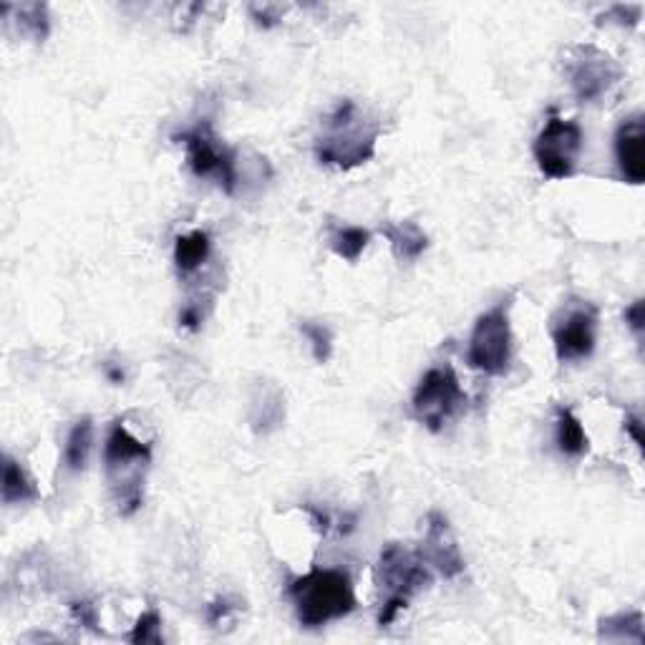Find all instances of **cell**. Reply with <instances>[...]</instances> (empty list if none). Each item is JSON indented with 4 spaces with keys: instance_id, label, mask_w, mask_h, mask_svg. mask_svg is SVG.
<instances>
[{
    "instance_id": "24",
    "label": "cell",
    "mask_w": 645,
    "mask_h": 645,
    "mask_svg": "<svg viewBox=\"0 0 645 645\" xmlns=\"http://www.w3.org/2000/svg\"><path fill=\"white\" fill-rule=\"evenodd\" d=\"M640 13H643V8H640V6H613L608 13H605L603 18H608V21H610V18H618L615 23L633 28V26H638Z\"/></svg>"
},
{
    "instance_id": "18",
    "label": "cell",
    "mask_w": 645,
    "mask_h": 645,
    "mask_svg": "<svg viewBox=\"0 0 645 645\" xmlns=\"http://www.w3.org/2000/svg\"><path fill=\"white\" fill-rule=\"evenodd\" d=\"M368 242H371V232L356 225H338L328 232V245L346 263H358V257L363 255Z\"/></svg>"
},
{
    "instance_id": "25",
    "label": "cell",
    "mask_w": 645,
    "mask_h": 645,
    "mask_svg": "<svg viewBox=\"0 0 645 645\" xmlns=\"http://www.w3.org/2000/svg\"><path fill=\"white\" fill-rule=\"evenodd\" d=\"M625 323H628L630 331L635 333V336H643V328H645V305L643 300H635V303H630L628 308H625Z\"/></svg>"
},
{
    "instance_id": "3",
    "label": "cell",
    "mask_w": 645,
    "mask_h": 645,
    "mask_svg": "<svg viewBox=\"0 0 645 645\" xmlns=\"http://www.w3.org/2000/svg\"><path fill=\"white\" fill-rule=\"evenodd\" d=\"M152 464V446L139 441L124 421H116L106 436L104 472L111 497L124 517L137 512L144 502V477Z\"/></svg>"
},
{
    "instance_id": "20",
    "label": "cell",
    "mask_w": 645,
    "mask_h": 645,
    "mask_svg": "<svg viewBox=\"0 0 645 645\" xmlns=\"http://www.w3.org/2000/svg\"><path fill=\"white\" fill-rule=\"evenodd\" d=\"M300 331L310 341V348H313V356L318 363H326L331 358L333 351V336L323 323H313V320H303L300 323Z\"/></svg>"
},
{
    "instance_id": "13",
    "label": "cell",
    "mask_w": 645,
    "mask_h": 645,
    "mask_svg": "<svg viewBox=\"0 0 645 645\" xmlns=\"http://www.w3.org/2000/svg\"><path fill=\"white\" fill-rule=\"evenodd\" d=\"M381 235L391 242V250H394L396 260L401 263H414L424 255V250L429 247V237L421 230L416 222H386L381 227Z\"/></svg>"
},
{
    "instance_id": "5",
    "label": "cell",
    "mask_w": 645,
    "mask_h": 645,
    "mask_svg": "<svg viewBox=\"0 0 645 645\" xmlns=\"http://www.w3.org/2000/svg\"><path fill=\"white\" fill-rule=\"evenodd\" d=\"M509 308H512V295L507 300H499L492 310L479 315L477 323H474L467 351V361L474 371H482L487 376H502V373H507L509 361H512Z\"/></svg>"
},
{
    "instance_id": "8",
    "label": "cell",
    "mask_w": 645,
    "mask_h": 645,
    "mask_svg": "<svg viewBox=\"0 0 645 645\" xmlns=\"http://www.w3.org/2000/svg\"><path fill=\"white\" fill-rule=\"evenodd\" d=\"M580 152H583V129L577 121L560 119V116H550L532 144L537 167L550 179L570 177Z\"/></svg>"
},
{
    "instance_id": "17",
    "label": "cell",
    "mask_w": 645,
    "mask_h": 645,
    "mask_svg": "<svg viewBox=\"0 0 645 645\" xmlns=\"http://www.w3.org/2000/svg\"><path fill=\"white\" fill-rule=\"evenodd\" d=\"M0 489H3V502L6 504H26L38 499V489L33 479L11 457H6V462H3V487Z\"/></svg>"
},
{
    "instance_id": "6",
    "label": "cell",
    "mask_w": 645,
    "mask_h": 645,
    "mask_svg": "<svg viewBox=\"0 0 645 645\" xmlns=\"http://www.w3.org/2000/svg\"><path fill=\"white\" fill-rule=\"evenodd\" d=\"M565 74L577 101H595L623 79L620 63L593 43H577L565 51Z\"/></svg>"
},
{
    "instance_id": "27",
    "label": "cell",
    "mask_w": 645,
    "mask_h": 645,
    "mask_svg": "<svg viewBox=\"0 0 645 645\" xmlns=\"http://www.w3.org/2000/svg\"><path fill=\"white\" fill-rule=\"evenodd\" d=\"M625 431H628L630 439L635 441V446L643 449V424H640L638 416H625Z\"/></svg>"
},
{
    "instance_id": "16",
    "label": "cell",
    "mask_w": 645,
    "mask_h": 645,
    "mask_svg": "<svg viewBox=\"0 0 645 645\" xmlns=\"http://www.w3.org/2000/svg\"><path fill=\"white\" fill-rule=\"evenodd\" d=\"M91 446H94V424H91L89 416H84L69 431L66 449H63V462H66L69 472H84L86 462H89Z\"/></svg>"
},
{
    "instance_id": "7",
    "label": "cell",
    "mask_w": 645,
    "mask_h": 645,
    "mask_svg": "<svg viewBox=\"0 0 645 645\" xmlns=\"http://www.w3.org/2000/svg\"><path fill=\"white\" fill-rule=\"evenodd\" d=\"M467 404L459 378L451 366H436L424 373L421 383L416 386L414 399V416L429 431H441L446 421L457 414Z\"/></svg>"
},
{
    "instance_id": "12",
    "label": "cell",
    "mask_w": 645,
    "mask_h": 645,
    "mask_svg": "<svg viewBox=\"0 0 645 645\" xmlns=\"http://www.w3.org/2000/svg\"><path fill=\"white\" fill-rule=\"evenodd\" d=\"M615 159L620 174L630 184H643L645 179V124L643 114H633L615 132Z\"/></svg>"
},
{
    "instance_id": "22",
    "label": "cell",
    "mask_w": 645,
    "mask_h": 645,
    "mask_svg": "<svg viewBox=\"0 0 645 645\" xmlns=\"http://www.w3.org/2000/svg\"><path fill=\"white\" fill-rule=\"evenodd\" d=\"M129 643L142 645V643H162V618L157 610H147L142 613V618L137 620L134 630L129 633Z\"/></svg>"
},
{
    "instance_id": "14",
    "label": "cell",
    "mask_w": 645,
    "mask_h": 645,
    "mask_svg": "<svg viewBox=\"0 0 645 645\" xmlns=\"http://www.w3.org/2000/svg\"><path fill=\"white\" fill-rule=\"evenodd\" d=\"M212 252V240L205 230H195L189 235L177 237V245H174V265L182 275L195 273L202 265L207 263V257Z\"/></svg>"
},
{
    "instance_id": "15",
    "label": "cell",
    "mask_w": 645,
    "mask_h": 645,
    "mask_svg": "<svg viewBox=\"0 0 645 645\" xmlns=\"http://www.w3.org/2000/svg\"><path fill=\"white\" fill-rule=\"evenodd\" d=\"M555 436H557V449L567 457H583L588 451V434L583 429V421L577 419L570 409L560 406L557 409V421H555Z\"/></svg>"
},
{
    "instance_id": "1",
    "label": "cell",
    "mask_w": 645,
    "mask_h": 645,
    "mask_svg": "<svg viewBox=\"0 0 645 645\" xmlns=\"http://www.w3.org/2000/svg\"><path fill=\"white\" fill-rule=\"evenodd\" d=\"M378 134L381 124L376 116L353 99H343L320 126V134L315 137V157L328 167L353 169L373 159Z\"/></svg>"
},
{
    "instance_id": "10",
    "label": "cell",
    "mask_w": 645,
    "mask_h": 645,
    "mask_svg": "<svg viewBox=\"0 0 645 645\" xmlns=\"http://www.w3.org/2000/svg\"><path fill=\"white\" fill-rule=\"evenodd\" d=\"M598 308L588 300H570L562 313L552 320V343L562 363L583 361L595 351Z\"/></svg>"
},
{
    "instance_id": "19",
    "label": "cell",
    "mask_w": 645,
    "mask_h": 645,
    "mask_svg": "<svg viewBox=\"0 0 645 645\" xmlns=\"http://www.w3.org/2000/svg\"><path fill=\"white\" fill-rule=\"evenodd\" d=\"M600 638L603 640H633L643 643V615L640 613H618L613 618L600 620Z\"/></svg>"
},
{
    "instance_id": "2",
    "label": "cell",
    "mask_w": 645,
    "mask_h": 645,
    "mask_svg": "<svg viewBox=\"0 0 645 645\" xmlns=\"http://www.w3.org/2000/svg\"><path fill=\"white\" fill-rule=\"evenodd\" d=\"M288 595L295 605L300 625L323 628L356 610V590L348 572L315 567L308 575L290 580Z\"/></svg>"
},
{
    "instance_id": "9",
    "label": "cell",
    "mask_w": 645,
    "mask_h": 645,
    "mask_svg": "<svg viewBox=\"0 0 645 645\" xmlns=\"http://www.w3.org/2000/svg\"><path fill=\"white\" fill-rule=\"evenodd\" d=\"M179 139H182L184 149H187L189 169L202 179H215L227 195H232L237 184L235 154L217 139L212 126L197 124L195 129L184 132Z\"/></svg>"
},
{
    "instance_id": "23",
    "label": "cell",
    "mask_w": 645,
    "mask_h": 645,
    "mask_svg": "<svg viewBox=\"0 0 645 645\" xmlns=\"http://www.w3.org/2000/svg\"><path fill=\"white\" fill-rule=\"evenodd\" d=\"M71 618L79 625L89 630H99V613H96V605L89 603V600H76L71 603Z\"/></svg>"
},
{
    "instance_id": "11",
    "label": "cell",
    "mask_w": 645,
    "mask_h": 645,
    "mask_svg": "<svg viewBox=\"0 0 645 645\" xmlns=\"http://www.w3.org/2000/svg\"><path fill=\"white\" fill-rule=\"evenodd\" d=\"M419 557L429 565V570H436L446 580H454L464 572L462 550H459L449 520L441 512H429L426 517V535Z\"/></svg>"
},
{
    "instance_id": "28",
    "label": "cell",
    "mask_w": 645,
    "mask_h": 645,
    "mask_svg": "<svg viewBox=\"0 0 645 645\" xmlns=\"http://www.w3.org/2000/svg\"><path fill=\"white\" fill-rule=\"evenodd\" d=\"M179 323H182L184 328H197L202 323L200 310H197L195 305H189V308H184L182 315H179Z\"/></svg>"
},
{
    "instance_id": "26",
    "label": "cell",
    "mask_w": 645,
    "mask_h": 645,
    "mask_svg": "<svg viewBox=\"0 0 645 645\" xmlns=\"http://www.w3.org/2000/svg\"><path fill=\"white\" fill-rule=\"evenodd\" d=\"M232 608H235V605H230V600H227V598L215 600L212 605H207V620H210L212 625L220 623V620L225 618V615H230Z\"/></svg>"
},
{
    "instance_id": "4",
    "label": "cell",
    "mask_w": 645,
    "mask_h": 645,
    "mask_svg": "<svg viewBox=\"0 0 645 645\" xmlns=\"http://www.w3.org/2000/svg\"><path fill=\"white\" fill-rule=\"evenodd\" d=\"M378 583L386 590V600L378 613V625H391L406 610L411 595L431 585V570L419 552L406 550L399 542H389L378 557Z\"/></svg>"
},
{
    "instance_id": "21",
    "label": "cell",
    "mask_w": 645,
    "mask_h": 645,
    "mask_svg": "<svg viewBox=\"0 0 645 645\" xmlns=\"http://www.w3.org/2000/svg\"><path fill=\"white\" fill-rule=\"evenodd\" d=\"M16 11L21 13L23 31L31 33L36 41H43L48 36V8L43 3H26V6H18Z\"/></svg>"
}]
</instances>
